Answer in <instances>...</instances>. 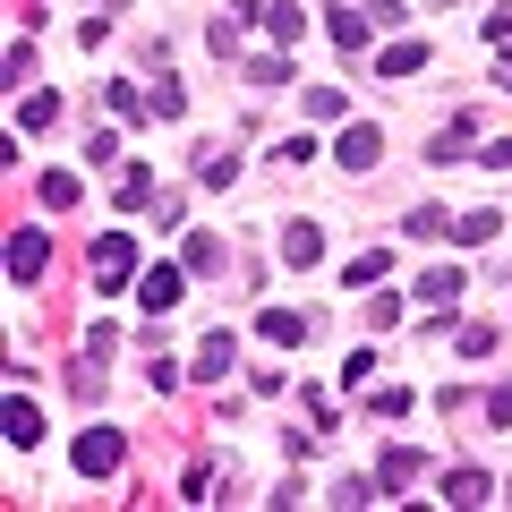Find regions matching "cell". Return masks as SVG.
<instances>
[{
    "mask_svg": "<svg viewBox=\"0 0 512 512\" xmlns=\"http://www.w3.org/2000/svg\"><path fill=\"white\" fill-rule=\"evenodd\" d=\"M128 274H137V239H128V231H103V239H94V282L120 291Z\"/></svg>",
    "mask_w": 512,
    "mask_h": 512,
    "instance_id": "obj_1",
    "label": "cell"
},
{
    "mask_svg": "<svg viewBox=\"0 0 512 512\" xmlns=\"http://www.w3.org/2000/svg\"><path fill=\"white\" fill-rule=\"evenodd\" d=\"M43 265H52V248H43V231H35V222H26V231H9V282H18V291H35V282H43Z\"/></svg>",
    "mask_w": 512,
    "mask_h": 512,
    "instance_id": "obj_2",
    "label": "cell"
},
{
    "mask_svg": "<svg viewBox=\"0 0 512 512\" xmlns=\"http://www.w3.org/2000/svg\"><path fill=\"white\" fill-rule=\"evenodd\" d=\"M120 453H128L120 427H86V436H77V470H86V478H111V470H120Z\"/></svg>",
    "mask_w": 512,
    "mask_h": 512,
    "instance_id": "obj_3",
    "label": "cell"
},
{
    "mask_svg": "<svg viewBox=\"0 0 512 512\" xmlns=\"http://www.w3.org/2000/svg\"><path fill=\"white\" fill-rule=\"evenodd\" d=\"M137 299H146L154 316L180 308V299H188V265H146V274H137Z\"/></svg>",
    "mask_w": 512,
    "mask_h": 512,
    "instance_id": "obj_4",
    "label": "cell"
},
{
    "mask_svg": "<svg viewBox=\"0 0 512 512\" xmlns=\"http://www.w3.org/2000/svg\"><path fill=\"white\" fill-rule=\"evenodd\" d=\"M376 154H384V137H376L367 120H350L342 146H333V163H342V171H376Z\"/></svg>",
    "mask_w": 512,
    "mask_h": 512,
    "instance_id": "obj_5",
    "label": "cell"
},
{
    "mask_svg": "<svg viewBox=\"0 0 512 512\" xmlns=\"http://www.w3.org/2000/svg\"><path fill=\"white\" fill-rule=\"evenodd\" d=\"M256 333H265L274 350H299V342H308V316H299V308H265V316H256Z\"/></svg>",
    "mask_w": 512,
    "mask_h": 512,
    "instance_id": "obj_6",
    "label": "cell"
},
{
    "mask_svg": "<svg viewBox=\"0 0 512 512\" xmlns=\"http://www.w3.org/2000/svg\"><path fill=\"white\" fill-rule=\"evenodd\" d=\"M487 495H495L487 470H470V461H461V470H444V504H487Z\"/></svg>",
    "mask_w": 512,
    "mask_h": 512,
    "instance_id": "obj_7",
    "label": "cell"
},
{
    "mask_svg": "<svg viewBox=\"0 0 512 512\" xmlns=\"http://www.w3.org/2000/svg\"><path fill=\"white\" fill-rule=\"evenodd\" d=\"M9 444H18V453H35V444H43V410L26 402V393H9Z\"/></svg>",
    "mask_w": 512,
    "mask_h": 512,
    "instance_id": "obj_8",
    "label": "cell"
},
{
    "mask_svg": "<svg viewBox=\"0 0 512 512\" xmlns=\"http://www.w3.org/2000/svg\"><path fill=\"white\" fill-rule=\"evenodd\" d=\"M52 120H60V94H43V86H35V94H18V137H43Z\"/></svg>",
    "mask_w": 512,
    "mask_h": 512,
    "instance_id": "obj_9",
    "label": "cell"
},
{
    "mask_svg": "<svg viewBox=\"0 0 512 512\" xmlns=\"http://www.w3.org/2000/svg\"><path fill=\"white\" fill-rule=\"evenodd\" d=\"M376 69H384V77H419V69H427V43H419V35L384 43V60H376Z\"/></svg>",
    "mask_w": 512,
    "mask_h": 512,
    "instance_id": "obj_10",
    "label": "cell"
},
{
    "mask_svg": "<svg viewBox=\"0 0 512 512\" xmlns=\"http://www.w3.org/2000/svg\"><path fill=\"white\" fill-rule=\"evenodd\" d=\"M461 291H470V282H461V265H436V274H419V299H427V308H453Z\"/></svg>",
    "mask_w": 512,
    "mask_h": 512,
    "instance_id": "obj_11",
    "label": "cell"
},
{
    "mask_svg": "<svg viewBox=\"0 0 512 512\" xmlns=\"http://www.w3.org/2000/svg\"><path fill=\"white\" fill-rule=\"evenodd\" d=\"M180 265H188V274H214V265H222V239L214 231H188L180 239Z\"/></svg>",
    "mask_w": 512,
    "mask_h": 512,
    "instance_id": "obj_12",
    "label": "cell"
},
{
    "mask_svg": "<svg viewBox=\"0 0 512 512\" xmlns=\"http://www.w3.org/2000/svg\"><path fill=\"white\" fill-rule=\"evenodd\" d=\"M410 478H419V453H410V444H393V453H384V470H376V495L410 487Z\"/></svg>",
    "mask_w": 512,
    "mask_h": 512,
    "instance_id": "obj_13",
    "label": "cell"
},
{
    "mask_svg": "<svg viewBox=\"0 0 512 512\" xmlns=\"http://www.w3.org/2000/svg\"><path fill=\"white\" fill-rule=\"evenodd\" d=\"M282 256H291V265H316V256H325V231H316V222H291V231H282Z\"/></svg>",
    "mask_w": 512,
    "mask_h": 512,
    "instance_id": "obj_14",
    "label": "cell"
},
{
    "mask_svg": "<svg viewBox=\"0 0 512 512\" xmlns=\"http://www.w3.org/2000/svg\"><path fill=\"white\" fill-rule=\"evenodd\" d=\"M325 35L342 43V52H367V18L359 9H325Z\"/></svg>",
    "mask_w": 512,
    "mask_h": 512,
    "instance_id": "obj_15",
    "label": "cell"
},
{
    "mask_svg": "<svg viewBox=\"0 0 512 512\" xmlns=\"http://www.w3.org/2000/svg\"><path fill=\"white\" fill-rule=\"evenodd\" d=\"M384 265H393V256H384V248H367V256H350V265H342V282H350V291H376V282H384Z\"/></svg>",
    "mask_w": 512,
    "mask_h": 512,
    "instance_id": "obj_16",
    "label": "cell"
},
{
    "mask_svg": "<svg viewBox=\"0 0 512 512\" xmlns=\"http://www.w3.org/2000/svg\"><path fill=\"white\" fill-rule=\"evenodd\" d=\"M248 86H256V94H282V86H291V60H282V52L248 60Z\"/></svg>",
    "mask_w": 512,
    "mask_h": 512,
    "instance_id": "obj_17",
    "label": "cell"
},
{
    "mask_svg": "<svg viewBox=\"0 0 512 512\" xmlns=\"http://www.w3.org/2000/svg\"><path fill=\"white\" fill-rule=\"evenodd\" d=\"M35 197L52 205V214H69V205H77V171H43V180H35Z\"/></svg>",
    "mask_w": 512,
    "mask_h": 512,
    "instance_id": "obj_18",
    "label": "cell"
},
{
    "mask_svg": "<svg viewBox=\"0 0 512 512\" xmlns=\"http://www.w3.org/2000/svg\"><path fill=\"white\" fill-rule=\"evenodd\" d=\"M495 222H504V214H487V205H478V214H453V239H461V248H487Z\"/></svg>",
    "mask_w": 512,
    "mask_h": 512,
    "instance_id": "obj_19",
    "label": "cell"
},
{
    "mask_svg": "<svg viewBox=\"0 0 512 512\" xmlns=\"http://www.w3.org/2000/svg\"><path fill=\"white\" fill-rule=\"evenodd\" d=\"M265 26H274V43H299V35H308V9H291V0H274V9H265Z\"/></svg>",
    "mask_w": 512,
    "mask_h": 512,
    "instance_id": "obj_20",
    "label": "cell"
},
{
    "mask_svg": "<svg viewBox=\"0 0 512 512\" xmlns=\"http://www.w3.org/2000/svg\"><path fill=\"white\" fill-rule=\"evenodd\" d=\"M197 376H231V333H205L197 342Z\"/></svg>",
    "mask_w": 512,
    "mask_h": 512,
    "instance_id": "obj_21",
    "label": "cell"
},
{
    "mask_svg": "<svg viewBox=\"0 0 512 512\" xmlns=\"http://www.w3.org/2000/svg\"><path fill=\"white\" fill-rule=\"evenodd\" d=\"M146 197H154V163H128V180H120V214H137Z\"/></svg>",
    "mask_w": 512,
    "mask_h": 512,
    "instance_id": "obj_22",
    "label": "cell"
},
{
    "mask_svg": "<svg viewBox=\"0 0 512 512\" xmlns=\"http://www.w3.org/2000/svg\"><path fill=\"white\" fill-rule=\"evenodd\" d=\"M308 120H342V86H308Z\"/></svg>",
    "mask_w": 512,
    "mask_h": 512,
    "instance_id": "obj_23",
    "label": "cell"
},
{
    "mask_svg": "<svg viewBox=\"0 0 512 512\" xmlns=\"http://www.w3.org/2000/svg\"><path fill=\"white\" fill-rule=\"evenodd\" d=\"M197 180H205V188H231V180H239V163H231V154H205Z\"/></svg>",
    "mask_w": 512,
    "mask_h": 512,
    "instance_id": "obj_24",
    "label": "cell"
},
{
    "mask_svg": "<svg viewBox=\"0 0 512 512\" xmlns=\"http://www.w3.org/2000/svg\"><path fill=\"white\" fill-rule=\"evenodd\" d=\"M478 163H487V171H512V137H487V146H478Z\"/></svg>",
    "mask_w": 512,
    "mask_h": 512,
    "instance_id": "obj_25",
    "label": "cell"
},
{
    "mask_svg": "<svg viewBox=\"0 0 512 512\" xmlns=\"http://www.w3.org/2000/svg\"><path fill=\"white\" fill-rule=\"evenodd\" d=\"M487 419H495V427H512V384H495V393H487Z\"/></svg>",
    "mask_w": 512,
    "mask_h": 512,
    "instance_id": "obj_26",
    "label": "cell"
},
{
    "mask_svg": "<svg viewBox=\"0 0 512 512\" xmlns=\"http://www.w3.org/2000/svg\"><path fill=\"white\" fill-rule=\"evenodd\" d=\"M478 26H487V43H512V9H487Z\"/></svg>",
    "mask_w": 512,
    "mask_h": 512,
    "instance_id": "obj_27",
    "label": "cell"
},
{
    "mask_svg": "<svg viewBox=\"0 0 512 512\" xmlns=\"http://www.w3.org/2000/svg\"><path fill=\"white\" fill-rule=\"evenodd\" d=\"M495 86H512V43H504V69H495Z\"/></svg>",
    "mask_w": 512,
    "mask_h": 512,
    "instance_id": "obj_28",
    "label": "cell"
}]
</instances>
